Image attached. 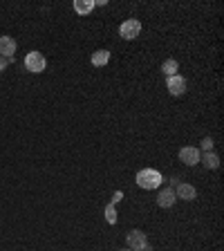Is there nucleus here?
<instances>
[{
	"label": "nucleus",
	"instance_id": "nucleus-1",
	"mask_svg": "<svg viewBox=\"0 0 224 251\" xmlns=\"http://www.w3.org/2000/svg\"><path fill=\"white\" fill-rule=\"evenodd\" d=\"M161 182H164V177H161V173L155 171V168H141V171L137 173V184L141 188H146V191L157 188Z\"/></svg>",
	"mask_w": 224,
	"mask_h": 251
},
{
	"label": "nucleus",
	"instance_id": "nucleus-2",
	"mask_svg": "<svg viewBox=\"0 0 224 251\" xmlns=\"http://www.w3.org/2000/svg\"><path fill=\"white\" fill-rule=\"evenodd\" d=\"M25 68H27V72H32V74H41V72H45V68H47V61H45V56L41 52H29L25 56Z\"/></svg>",
	"mask_w": 224,
	"mask_h": 251
},
{
	"label": "nucleus",
	"instance_id": "nucleus-3",
	"mask_svg": "<svg viewBox=\"0 0 224 251\" xmlns=\"http://www.w3.org/2000/svg\"><path fill=\"white\" fill-rule=\"evenodd\" d=\"M139 34H141V23H139L137 18H128V21L121 23V27H119V36H121L123 41H134Z\"/></svg>",
	"mask_w": 224,
	"mask_h": 251
},
{
	"label": "nucleus",
	"instance_id": "nucleus-4",
	"mask_svg": "<svg viewBox=\"0 0 224 251\" xmlns=\"http://www.w3.org/2000/svg\"><path fill=\"white\" fill-rule=\"evenodd\" d=\"M126 240H128V249H133V251H141L148 247V238H146L144 231H139V229L128 231V238H126Z\"/></svg>",
	"mask_w": 224,
	"mask_h": 251
},
{
	"label": "nucleus",
	"instance_id": "nucleus-5",
	"mask_svg": "<svg viewBox=\"0 0 224 251\" xmlns=\"http://www.w3.org/2000/svg\"><path fill=\"white\" fill-rule=\"evenodd\" d=\"M166 88H168V92H171L173 96H181L186 92V79L179 74L168 76V79H166Z\"/></svg>",
	"mask_w": 224,
	"mask_h": 251
},
{
	"label": "nucleus",
	"instance_id": "nucleus-6",
	"mask_svg": "<svg viewBox=\"0 0 224 251\" xmlns=\"http://www.w3.org/2000/svg\"><path fill=\"white\" fill-rule=\"evenodd\" d=\"M200 148H195V146H184V148L179 150V161H184L186 166H195L200 164Z\"/></svg>",
	"mask_w": 224,
	"mask_h": 251
},
{
	"label": "nucleus",
	"instance_id": "nucleus-7",
	"mask_svg": "<svg viewBox=\"0 0 224 251\" xmlns=\"http://www.w3.org/2000/svg\"><path fill=\"white\" fill-rule=\"evenodd\" d=\"M16 49H18V45H16V41H14V38H11V36H0V56H2V59H11V61H14Z\"/></svg>",
	"mask_w": 224,
	"mask_h": 251
},
{
	"label": "nucleus",
	"instance_id": "nucleus-8",
	"mask_svg": "<svg viewBox=\"0 0 224 251\" xmlns=\"http://www.w3.org/2000/svg\"><path fill=\"white\" fill-rule=\"evenodd\" d=\"M175 195L179 200H186V202H191V200H195L198 198V191H195V186L193 184H186V182H179L177 184V191H175Z\"/></svg>",
	"mask_w": 224,
	"mask_h": 251
},
{
	"label": "nucleus",
	"instance_id": "nucleus-9",
	"mask_svg": "<svg viewBox=\"0 0 224 251\" xmlns=\"http://www.w3.org/2000/svg\"><path fill=\"white\" fill-rule=\"evenodd\" d=\"M177 195H175V188H164V191L157 195V206L161 208H171L173 204H175Z\"/></svg>",
	"mask_w": 224,
	"mask_h": 251
},
{
	"label": "nucleus",
	"instance_id": "nucleus-10",
	"mask_svg": "<svg viewBox=\"0 0 224 251\" xmlns=\"http://www.w3.org/2000/svg\"><path fill=\"white\" fill-rule=\"evenodd\" d=\"M108 61H110V52H108V49H96V52L92 54V65H94V68H103Z\"/></svg>",
	"mask_w": 224,
	"mask_h": 251
},
{
	"label": "nucleus",
	"instance_id": "nucleus-11",
	"mask_svg": "<svg viewBox=\"0 0 224 251\" xmlns=\"http://www.w3.org/2000/svg\"><path fill=\"white\" fill-rule=\"evenodd\" d=\"M94 0H76L74 2V9H76V14H81V16H88L92 9H94Z\"/></svg>",
	"mask_w": 224,
	"mask_h": 251
},
{
	"label": "nucleus",
	"instance_id": "nucleus-12",
	"mask_svg": "<svg viewBox=\"0 0 224 251\" xmlns=\"http://www.w3.org/2000/svg\"><path fill=\"white\" fill-rule=\"evenodd\" d=\"M200 161H202V164L206 166V168H213V171L220 166V157L215 155L213 150H208V153H204V157H200Z\"/></svg>",
	"mask_w": 224,
	"mask_h": 251
},
{
	"label": "nucleus",
	"instance_id": "nucleus-13",
	"mask_svg": "<svg viewBox=\"0 0 224 251\" xmlns=\"http://www.w3.org/2000/svg\"><path fill=\"white\" fill-rule=\"evenodd\" d=\"M177 69H179V63H177L175 59L164 61V65H161V72H164L166 76H175V74H177Z\"/></svg>",
	"mask_w": 224,
	"mask_h": 251
},
{
	"label": "nucleus",
	"instance_id": "nucleus-14",
	"mask_svg": "<svg viewBox=\"0 0 224 251\" xmlns=\"http://www.w3.org/2000/svg\"><path fill=\"white\" fill-rule=\"evenodd\" d=\"M106 220H108V225H114V222H117V211H114V204H108V206H106Z\"/></svg>",
	"mask_w": 224,
	"mask_h": 251
},
{
	"label": "nucleus",
	"instance_id": "nucleus-15",
	"mask_svg": "<svg viewBox=\"0 0 224 251\" xmlns=\"http://www.w3.org/2000/svg\"><path fill=\"white\" fill-rule=\"evenodd\" d=\"M202 150H206V153H208V150H213V139H211V137H204L202 139Z\"/></svg>",
	"mask_w": 224,
	"mask_h": 251
},
{
	"label": "nucleus",
	"instance_id": "nucleus-16",
	"mask_svg": "<svg viewBox=\"0 0 224 251\" xmlns=\"http://www.w3.org/2000/svg\"><path fill=\"white\" fill-rule=\"evenodd\" d=\"M9 63H11V59H2V56H0V72H5Z\"/></svg>",
	"mask_w": 224,
	"mask_h": 251
},
{
	"label": "nucleus",
	"instance_id": "nucleus-17",
	"mask_svg": "<svg viewBox=\"0 0 224 251\" xmlns=\"http://www.w3.org/2000/svg\"><path fill=\"white\" fill-rule=\"evenodd\" d=\"M121 198H123V193L121 191H117L114 195H112V202L110 204H117V202H121Z\"/></svg>",
	"mask_w": 224,
	"mask_h": 251
},
{
	"label": "nucleus",
	"instance_id": "nucleus-18",
	"mask_svg": "<svg viewBox=\"0 0 224 251\" xmlns=\"http://www.w3.org/2000/svg\"><path fill=\"white\" fill-rule=\"evenodd\" d=\"M141 251H153V249H150V247H146V249H141Z\"/></svg>",
	"mask_w": 224,
	"mask_h": 251
},
{
	"label": "nucleus",
	"instance_id": "nucleus-19",
	"mask_svg": "<svg viewBox=\"0 0 224 251\" xmlns=\"http://www.w3.org/2000/svg\"><path fill=\"white\" fill-rule=\"evenodd\" d=\"M119 251H133V249H128V247H126V249H119Z\"/></svg>",
	"mask_w": 224,
	"mask_h": 251
}]
</instances>
